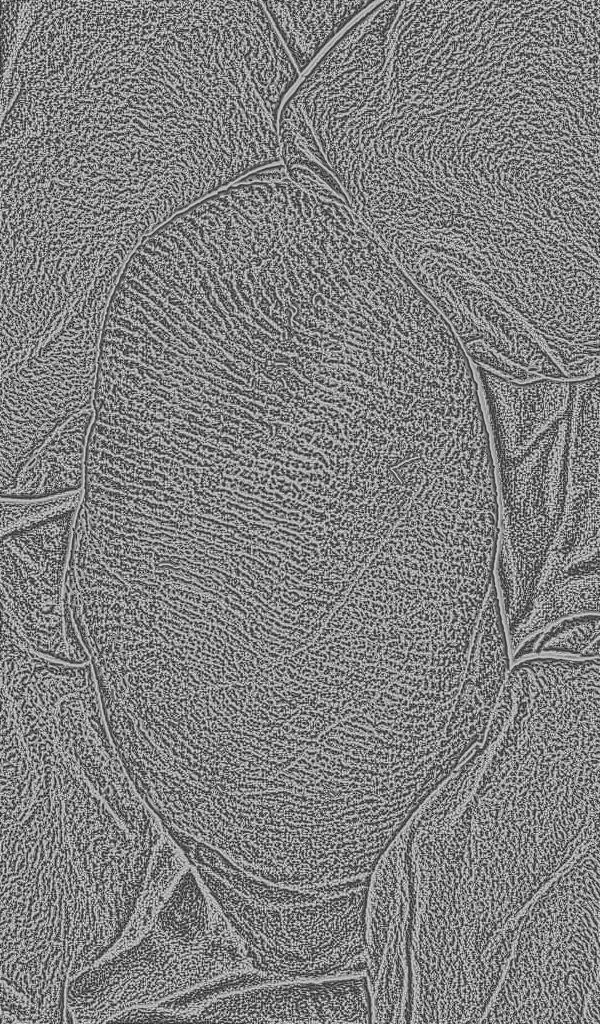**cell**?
Returning a JSON list of instances; mask_svg holds the SVG:
<instances>
[{
  "label": "cell",
  "mask_w": 600,
  "mask_h": 1024,
  "mask_svg": "<svg viewBox=\"0 0 600 1024\" xmlns=\"http://www.w3.org/2000/svg\"><path fill=\"white\" fill-rule=\"evenodd\" d=\"M9 76L1 205L136 242L281 160L294 83L235 0L47 1Z\"/></svg>",
  "instance_id": "1"
},
{
  "label": "cell",
  "mask_w": 600,
  "mask_h": 1024,
  "mask_svg": "<svg viewBox=\"0 0 600 1024\" xmlns=\"http://www.w3.org/2000/svg\"><path fill=\"white\" fill-rule=\"evenodd\" d=\"M156 845L135 837L60 748L2 765L1 983L41 1011L120 939Z\"/></svg>",
  "instance_id": "2"
},
{
  "label": "cell",
  "mask_w": 600,
  "mask_h": 1024,
  "mask_svg": "<svg viewBox=\"0 0 600 1024\" xmlns=\"http://www.w3.org/2000/svg\"><path fill=\"white\" fill-rule=\"evenodd\" d=\"M479 1023H599V838L522 909Z\"/></svg>",
  "instance_id": "3"
},
{
  "label": "cell",
  "mask_w": 600,
  "mask_h": 1024,
  "mask_svg": "<svg viewBox=\"0 0 600 1024\" xmlns=\"http://www.w3.org/2000/svg\"><path fill=\"white\" fill-rule=\"evenodd\" d=\"M192 865L239 936L254 969L289 979L366 973L369 878L318 889L279 886L213 848Z\"/></svg>",
  "instance_id": "4"
},
{
  "label": "cell",
  "mask_w": 600,
  "mask_h": 1024,
  "mask_svg": "<svg viewBox=\"0 0 600 1024\" xmlns=\"http://www.w3.org/2000/svg\"><path fill=\"white\" fill-rule=\"evenodd\" d=\"M228 920L198 939L151 926L135 944L101 958L68 982L73 1023H107L122 1011L153 1006L225 975L253 970Z\"/></svg>",
  "instance_id": "5"
},
{
  "label": "cell",
  "mask_w": 600,
  "mask_h": 1024,
  "mask_svg": "<svg viewBox=\"0 0 600 1024\" xmlns=\"http://www.w3.org/2000/svg\"><path fill=\"white\" fill-rule=\"evenodd\" d=\"M76 510L1 535L2 624L35 653L90 662L66 593Z\"/></svg>",
  "instance_id": "6"
},
{
  "label": "cell",
  "mask_w": 600,
  "mask_h": 1024,
  "mask_svg": "<svg viewBox=\"0 0 600 1024\" xmlns=\"http://www.w3.org/2000/svg\"><path fill=\"white\" fill-rule=\"evenodd\" d=\"M186 1014L187 1022L372 1023L365 973L259 984L219 996Z\"/></svg>",
  "instance_id": "7"
},
{
  "label": "cell",
  "mask_w": 600,
  "mask_h": 1024,
  "mask_svg": "<svg viewBox=\"0 0 600 1024\" xmlns=\"http://www.w3.org/2000/svg\"><path fill=\"white\" fill-rule=\"evenodd\" d=\"M491 430L509 458H518L570 408L574 381L507 380L476 367Z\"/></svg>",
  "instance_id": "8"
},
{
  "label": "cell",
  "mask_w": 600,
  "mask_h": 1024,
  "mask_svg": "<svg viewBox=\"0 0 600 1024\" xmlns=\"http://www.w3.org/2000/svg\"><path fill=\"white\" fill-rule=\"evenodd\" d=\"M93 418V406L70 417L22 466L1 496L37 499L83 489Z\"/></svg>",
  "instance_id": "9"
},
{
  "label": "cell",
  "mask_w": 600,
  "mask_h": 1024,
  "mask_svg": "<svg viewBox=\"0 0 600 1024\" xmlns=\"http://www.w3.org/2000/svg\"><path fill=\"white\" fill-rule=\"evenodd\" d=\"M287 52L302 73L320 51L355 17L366 0L263 1Z\"/></svg>",
  "instance_id": "10"
},
{
  "label": "cell",
  "mask_w": 600,
  "mask_h": 1024,
  "mask_svg": "<svg viewBox=\"0 0 600 1024\" xmlns=\"http://www.w3.org/2000/svg\"><path fill=\"white\" fill-rule=\"evenodd\" d=\"M189 864L183 851L165 829L155 846L145 884L130 921L120 939L103 957L130 947L146 934L173 885Z\"/></svg>",
  "instance_id": "11"
},
{
  "label": "cell",
  "mask_w": 600,
  "mask_h": 1024,
  "mask_svg": "<svg viewBox=\"0 0 600 1024\" xmlns=\"http://www.w3.org/2000/svg\"><path fill=\"white\" fill-rule=\"evenodd\" d=\"M565 658L599 657L598 614L561 619L540 634L527 639L512 655L513 660L529 656Z\"/></svg>",
  "instance_id": "12"
},
{
  "label": "cell",
  "mask_w": 600,
  "mask_h": 1024,
  "mask_svg": "<svg viewBox=\"0 0 600 1024\" xmlns=\"http://www.w3.org/2000/svg\"><path fill=\"white\" fill-rule=\"evenodd\" d=\"M83 489L63 495L17 499L2 497L1 535L31 526L50 517L78 509Z\"/></svg>",
  "instance_id": "13"
},
{
  "label": "cell",
  "mask_w": 600,
  "mask_h": 1024,
  "mask_svg": "<svg viewBox=\"0 0 600 1024\" xmlns=\"http://www.w3.org/2000/svg\"><path fill=\"white\" fill-rule=\"evenodd\" d=\"M111 1022H185V1018L183 1013L153 1005L126 1009L107 1021Z\"/></svg>",
  "instance_id": "14"
}]
</instances>
